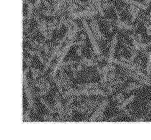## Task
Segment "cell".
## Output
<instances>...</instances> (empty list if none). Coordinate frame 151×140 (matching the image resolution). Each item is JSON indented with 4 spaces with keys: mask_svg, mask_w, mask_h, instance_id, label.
<instances>
[{
    "mask_svg": "<svg viewBox=\"0 0 151 140\" xmlns=\"http://www.w3.org/2000/svg\"><path fill=\"white\" fill-rule=\"evenodd\" d=\"M82 23H83V27L84 30L86 31L88 37V38H89L91 42V45H92V47H93V52L96 53V55L98 57V58H99V59L106 60L107 58H106V57L104 56L103 53H102V51L101 50L99 45V44H98V42H97L98 40L96 37V36L94 35L92 30H91V27H90V26H89V25H88V22H86V19H83V20H82Z\"/></svg>",
    "mask_w": 151,
    "mask_h": 140,
    "instance_id": "6da1fadb",
    "label": "cell"
},
{
    "mask_svg": "<svg viewBox=\"0 0 151 140\" xmlns=\"http://www.w3.org/2000/svg\"><path fill=\"white\" fill-rule=\"evenodd\" d=\"M29 67H28L27 69L24 70L23 71V84H24V92L27 97V102H28V106L33 110L35 113H37V108L36 106L35 99H34V95L33 93L32 92V88L31 86H29L28 80H27V72Z\"/></svg>",
    "mask_w": 151,
    "mask_h": 140,
    "instance_id": "7a4b0ae2",
    "label": "cell"
},
{
    "mask_svg": "<svg viewBox=\"0 0 151 140\" xmlns=\"http://www.w3.org/2000/svg\"><path fill=\"white\" fill-rule=\"evenodd\" d=\"M33 17L36 20V22H37L38 30L40 31L42 34L44 36V37L45 38V40H50L51 39L52 33L50 31H49V29L47 27L46 23H45V21L39 17L38 14H37L36 12H34Z\"/></svg>",
    "mask_w": 151,
    "mask_h": 140,
    "instance_id": "3957f363",
    "label": "cell"
},
{
    "mask_svg": "<svg viewBox=\"0 0 151 140\" xmlns=\"http://www.w3.org/2000/svg\"><path fill=\"white\" fill-rule=\"evenodd\" d=\"M23 38H24V42L27 41L32 45V46H33L36 48L40 49V50H42L44 51H45L47 54L51 55L53 47H51L50 45L45 44V43H43V42H39L36 40H34V39L31 38V37H29L27 35L26 36L25 34H24V35H23Z\"/></svg>",
    "mask_w": 151,
    "mask_h": 140,
    "instance_id": "277c9868",
    "label": "cell"
},
{
    "mask_svg": "<svg viewBox=\"0 0 151 140\" xmlns=\"http://www.w3.org/2000/svg\"><path fill=\"white\" fill-rule=\"evenodd\" d=\"M93 16H91L90 18V25L91 29L92 30L94 35L99 41H106V38L103 32H101L100 27L98 24V22L97 21L96 18Z\"/></svg>",
    "mask_w": 151,
    "mask_h": 140,
    "instance_id": "5b68a950",
    "label": "cell"
},
{
    "mask_svg": "<svg viewBox=\"0 0 151 140\" xmlns=\"http://www.w3.org/2000/svg\"><path fill=\"white\" fill-rule=\"evenodd\" d=\"M112 9L114 10V11H115V12H116V16H117L116 21L115 22L112 21V24H115L118 28L121 29H124V30L133 31L136 29L135 26H134L133 25L129 24V23L121 20V17H120V12L116 7H115L114 5L112 6Z\"/></svg>",
    "mask_w": 151,
    "mask_h": 140,
    "instance_id": "8992f818",
    "label": "cell"
},
{
    "mask_svg": "<svg viewBox=\"0 0 151 140\" xmlns=\"http://www.w3.org/2000/svg\"><path fill=\"white\" fill-rule=\"evenodd\" d=\"M55 108L57 110V113L60 117L61 121L67 119L66 114H65V107L63 106L60 102V97H59V93L57 92L55 95Z\"/></svg>",
    "mask_w": 151,
    "mask_h": 140,
    "instance_id": "52a82bcc",
    "label": "cell"
},
{
    "mask_svg": "<svg viewBox=\"0 0 151 140\" xmlns=\"http://www.w3.org/2000/svg\"><path fill=\"white\" fill-rule=\"evenodd\" d=\"M108 103H109V100L108 99L103 100L99 105V107H98V108L97 109L96 111L95 112L93 115L91 117V118L89 119L88 121L90 122H93L99 119V118H100L102 116V115H103L104 110L107 107Z\"/></svg>",
    "mask_w": 151,
    "mask_h": 140,
    "instance_id": "ba28073f",
    "label": "cell"
},
{
    "mask_svg": "<svg viewBox=\"0 0 151 140\" xmlns=\"http://www.w3.org/2000/svg\"><path fill=\"white\" fill-rule=\"evenodd\" d=\"M117 34H115L112 38V40H111L110 47V50H109V56L107 59L108 64L106 65V67L108 70H110V68L114 66L113 63V60H114V54L115 52V48H116L117 42Z\"/></svg>",
    "mask_w": 151,
    "mask_h": 140,
    "instance_id": "9c48e42d",
    "label": "cell"
},
{
    "mask_svg": "<svg viewBox=\"0 0 151 140\" xmlns=\"http://www.w3.org/2000/svg\"><path fill=\"white\" fill-rule=\"evenodd\" d=\"M122 1L125 2L127 4L130 5H133L142 10L146 9L151 3V0H146L144 3H140L136 1V0H122Z\"/></svg>",
    "mask_w": 151,
    "mask_h": 140,
    "instance_id": "30bf717a",
    "label": "cell"
},
{
    "mask_svg": "<svg viewBox=\"0 0 151 140\" xmlns=\"http://www.w3.org/2000/svg\"><path fill=\"white\" fill-rule=\"evenodd\" d=\"M85 42H86V35L83 32L81 34L80 40H78V42H77V56H78L79 57L82 58L83 57V49L85 45Z\"/></svg>",
    "mask_w": 151,
    "mask_h": 140,
    "instance_id": "8fae6325",
    "label": "cell"
},
{
    "mask_svg": "<svg viewBox=\"0 0 151 140\" xmlns=\"http://www.w3.org/2000/svg\"><path fill=\"white\" fill-rule=\"evenodd\" d=\"M145 27L147 31L148 34L151 37V24L149 23H147L145 24ZM147 75H148L150 79H151V44H150V50L149 54L148 57V62H147Z\"/></svg>",
    "mask_w": 151,
    "mask_h": 140,
    "instance_id": "7c38bea8",
    "label": "cell"
},
{
    "mask_svg": "<svg viewBox=\"0 0 151 140\" xmlns=\"http://www.w3.org/2000/svg\"><path fill=\"white\" fill-rule=\"evenodd\" d=\"M24 51H27V53L29 54H30L31 55H33V56L37 57L39 59V60L41 62V63L42 64H44V66L45 65V64H46V62H45V60H44V58L43 57L42 55L38 51L36 50H32V49L27 48H27L24 47Z\"/></svg>",
    "mask_w": 151,
    "mask_h": 140,
    "instance_id": "4fadbf2b",
    "label": "cell"
},
{
    "mask_svg": "<svg viewBox=\"0 0 151 140\" xmlns=\"http://www.w3.org/2000/svg\"><path fill=\"white\" fill-rule=\"evenodd\" d=\"M104 88L100 83H86L77 85V89H101Z\"/></svg>",
    "mask_w": 151,
    "mask_h": 140,
    "instance_id": "5bb4252c",
    "label": "cell"
},
{
    "mask_svg": "<svg viewBox=\"0 0 151 140\" xmlns=\"http://www.w3.org/2000/svg\"><path fill=\"white\" fill-rule=\"evenodd\" d=\"M37 94H38V96L39 97V99H40L41 103L45 106V108H46L49 112H50V114H55L56 112H57V110H56V109L55 108V106H52L50 105H49V104L46 102V101H45L44 99L43 95H41V94L39 92H38Z\"/></svg>",
    "mask_w": 151,
    "mask_h": 140,
    "instance_id": "9a60e30c",
    "label": "cell"
},
{
    "mask_svg": "<svg viewBox=\"0 0 151 140\" xmlns=\"http://www.w3.org/2000/svg\"><path fill=\"white\" fill-rule=\"evenodd\" d=\"M135 98H136V96H135V95H134V94H133V95L130 96L128 99H124L122 103L118 104V105H117V108L119 109V110H121V112H123L124 109H126L125 108V106L127 105H129V104L132 103L133 101L135 99Z\"/></svg>",
    "mask_w": 151,
    "mask_h": 140,
    "instance_id": "2e32d148",
    "label": "cell"
},
{
    "mask_svg": "<svg viewBox=\"0 0 151 140\" xmlns=\"http://www.w3.org/2000/svg\"><path fill=\"white\" fill-rule=\"evenodd\" d=\"M144 86V84L142 83H132L129 84V86H128L127 88H126L125 89L123 90V92H122L123 93H128V92H130V91H132L134 90H136V89H138L140 88H142Z\"/></svg>",
    "mask_w": 151,
    "mask_h": 140,
    "instance_id": "e0dca14e",
    "label": "cell"
},
{
    "mask_svg": "<svg viewBox=\"0 0 151 140\" xmlns=\"http://www.w3.org/2000/svg\"><path fill=\"white\" fill-rule=\"evenodd\" d=\"M32 109L28 106V108L26 110V111L24 113V116H23L22 118V121L23 123L25 122H29L30 121V113Z\"/></svg>",
    "mask_w": 151,
    "mask_h": 140,
    "instance_id": "ac0fdd59",
    "label": "cell"
},
{
    "mask_svg": "<svg viewBox=\"0 0 151 140\" xmlns=\"http://www.w3.org/2000/svg\"><path fill=\"white\" fill-rule=\"evenodd\" d=\"M42 118H43V119L45 121L52 122V121H56V120L53 118H52V117L51 115H47V114L44 115L43 116H42Z\"/></svg>",
    "mask_w": 151,
    "mask_h": 140,
    "instance_id": "d6986e66",
    "label": "cell"
},
{
    "mask_svg": "<svg viewBox=\"0 0 151 140\" xmlns=\"http://www.w3.org/2000/svg\"><path fill=\"white\" fill-rule=\"evenodd\" d=\"M102 1H103V2H107V1H108V0H102Z\"/></svg>",
    "mask_w": 151,
    "mask_h": 140,
    "instance_id": "ffe728a7",
    "label": "cell"
},
{
    "mask_svg": "<svg viewBox=\"0 0 151 140\" xmlns=\"http://www.w3.org/2000/svg\"><path fill=\"white\" fill-rule=\"evenodd\" d=\"M148 105H149V106H150V108H151V103H149V104H148Z\"/></svg>",
    "mask_w": 151,
    "mask_h": 140,
    "instance_id": "44dd1931",
    "label": "cell"
}]
</instances>
